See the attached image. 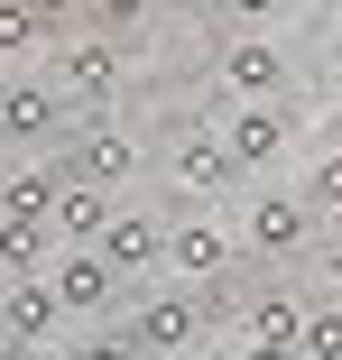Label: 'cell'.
<instances>
[{
  "label": "cell",
  "instance_id": "6da1fadb",
  "mask_svg": "<svg viewBox=\"0 0 342 360\" xmlns=\"http://www.w3.org/2000/svg\"><path fill=\"white\" fill-rule=\"evenodd\" d=\"M324 212L296 194V185H250V212H241V259H268V268H296V259H315V231Z\"/></svg>",
  "mask_w": 342,
  "mask_h": 360
},
{
  "label": "cell",
  "instance_id": "7a4b0ae2",
  "mask_svg": "<svg viewBox=\"0 0 342 360\" xmlns=\"http://www.w3.org/2000/svg\"><path fill=\"white\" fill-rule=\"evenodd\" d=\"M75 139V102L56 75H0V148H65Z\"/></svg>",
  "mask_w": 342,
  "mask_h": 360
},
{
  "label": "cell",
  "instance_id": "3957f363",
  "mask_svg": "<svg viewBox=\"0 0 342 360\" xmlns=\"http://www.w3.org/2000/svg\"><path fill=\"white\" fill-rule=\"evenodd\" d=\"M46 56H56V65H46V75H56V93L75 102V111H102V102H120V46H111L102 28H84V37H56Z\"/></svg>",
  "mask_w": 342,
  "mask_h": 360
},
{
  "label": "cell",
  "instance_id": "277c9868",
  "mask_svg": "<svg viewBox=\"0 0 342 360\" xmlns=\"http://www.w3.org/2000/svg\"><path fill=\"white\" fill-rule=\"evenodd\" d=\"M167 185H176L185 203H222V194H241L250 176H241V158L222 148V129H176V139H167Z\"/></svg>",
  "mask_w": 342,
  "mask_h": 360
},
{
  "label": "cell",
  "instance_id": "5b68a950",
  "mask_svg": "<svg viewBox=\"0 0 342 360\" xmlns=\"http://www.w3.org/2000/svg\"><path fill=\"white\" fill-rule=\"evenodd\" d=\"M287 84H296V65H287V46L268 28H241L222 46V93L232 102H287Z\"/></svg>",
  "mask_w": 342,
  "mask_h": 360
},
{
  "label": "cell",
  "instance_id": "8992f818",
  "mask_svg": "<svg viewBox=\"0 0 342 360\" xmlns=\"http://www.w3.org/2000/svg\"><path fill=\"white\" fill-rule=\"evenodd\" d=\"M129 333H139L148 360H176V351L203 342V296H194V286H158V296L129 305Z\"/></svg>",
  "mask_w": 342,
  "mask_h": 360
},
{
  "label": "cell",
  "instance_id": "52a82bcc",
  "mask_svg": "<svg viewBox=\"0 0 342 360\" xmlns=\"http://www.w3.org/2000/svg\"><path fill=\"white\" fill-rule=\"evenodd\" d=\"M167 268H176L185 286H222V277L241 268V231L203 222V212H176V231H167Z\"/></svg>",
  "mask_w": 342,
  "mask_h": 360
},
{
  "label": "cell",
  "instance_id": "ba28073f",
  "mask_svg": "<svg viewBox=\"0 0 342 360\" xmlns=\"http://www.w3.org/2000/svg\"><path fill=\"white\" fill-rule=\"evenodd\" d=\"M167 212H148V203H111V222H102V259L120 268V277H148V268H167Z\"/></svg>",
  "mask_w": 342,
  "mask_h": 360
},
{
  "label": "cell",
  "instance_id": "9c48e42d",
  "mask_svg": "<svg viewBox=\"0 0 342 360\" xmlns=\"http://www.w3.org/2000/svg\"><path fill=\"white\" fill-rule=\"evenodd\" d=\"M139 139H129V129H75V139H65V176H84V185H102V194H120V185H139Z\"/></svg>",
  "mask_w": 342,
  "mask_h": 360
},
{
  "label": "cell",
  "instance_id": "30bf717a",
  "mask_svg": "<svg viewBox=\"0 0 342 360\" xmlns=\"http://www.w3.org/2000/svg\"><path fill=\"white\" fill-rule=\"evenodd\" d=\"M222 148H232V158H241V176L259 185L268 167L287 158V111H278V102H232V120H222Z\"/></svg>",
  "mask_w": 342,
  "mask_h": 360
},
{
  "label": "cell",
  "instance_id": "8fae6325",
  "mask_svg": "<svg viewBox=\"0 0 342 360\" xmlns=\"http://www.w3.org/2000/svg\"><path fill=\"white\" fill-rule=\"evenodd\" d=\"M46 286L65 296V314H93V323H102V314L120 305V286H129V277H120L102 250H65V259L46 268Z\"/></svg>",
  "mask_w": 342,
  "mask_h": 360
},
{
  "label": "cell",
  "instance_id": "7c38bea8",
  "mask_svg": "<svg viewBox=\"0 0 342 360\" xmlns=\"http://www.w3.org/2000/svg\"><path fill=\"white\" fill-rule=\"evenodd\" d=\"M65 323V296L46 277H10V296H0V351H37L46 333Z\"/></svg>",
  "mask_w": 342,
  "mask_h": 360
},
{
  "label": "cell",
  "instance_id": "4fadbf2b",
  "mask_svg": "<svg viewBox=\"0 0 342 360\" xmlns=\"http://www.w3.org/2000/svg\"><path fill=\"white\" fill-rule=\"evenodd\" d=\"M296 333H305V296L287 277H268V286L241 296V342H296Z\"/></svg>",
  "mask_w": 342,
  "mask_h": 360
},
{
  "label": "cell",
  "instance_id": "5bb4252c",
  "mask_svg": "<svg viewBox=\"0 0 342 360\" xmlns=\"http://www.w3.org/2000/svg\"><path fill=\"white\" fill-rule=\"evenodd\" d=\"M56 259H65L56 222H28V212H0V268H10V277H46Z\"/></svg>",
  "mask_w": 342,
  "mask_h": 360
},
{
  "label": "cell",
  "instance_id": "9a60e30c",
  "mask_svg": "<svg viewBox=\"0 0 342 360\" xmlns=\"http://www.w3.org/2000/svg\"><path fill=\"white\" fill-rule=\"evenodd\" d=\"M102 222H111V194L84 185V176H65V194H56V240H65V250H93Z\"/></svg>",
  "mask_w": 342,
  "mask_h": 360
},
{
  "label": "cell",
  "instance_id": "2e32d148",
  "mask_svg": "<svg viewBox=\"0 0 342 360\" xmlns=\"http://www.w3.org/2000/svg\"><path fill=\"white\" fill-rule=\"evenodd\" d=\"M56 194H65V158H56V167H0V212L56 222Z\"/></svg>",
  "mask_w": 342,
  "mask_h": 360
},
{
  "label": "cell",
  "instance_id": "e0dca14e",
  "mask_svg": "<svg viewBox=\"0 0 342 360\" xmlns=\"http://www.w3.org/2000/svg\"><path fill=\"white\" fill-rule=\"evenodd\" d=\"M37 46H56V28L28 10V0H0V65H28Z\"/></svg>",
  "mask_w": 342,
  "mask_h": 360
},
{
  "label": "cell",
  "instance_id": "ac0fdd59",
  "mask_svg": "<svg viewBox=\"0 0 342 360\" xmlns=\"http://www.w3.org/2000/svg\"><path fill=\"white\" fill-rule=\"evenodd\" d=\"M296 351H305V360H342V296L305 305V333H296Z\"/></svg>",
  "mask_w": 342,
  "mask_h": 360
},
{
  "label": "cell",
  "instance_id": "d6986e66",
  "mask_svg": "<svg viewBox=\"0 0 342 360\" xmlns=\"http://www.w3.org/2000/svg\"><path fill=\"white\" fill-rule=\"evenodd\" d=\"M65 360H148V351H139V333H129V323H93V333H75V351H65Z\"/></svg>",
  "mask_w": 342,
  "mask_h": 360
},
{
  "label": "cell",
  "instance_id": "ffe728a7",
  "mask_svg": "<svg viewBox=\"0 0 342 360\" xmlns=\"http://www.w3.org/2000/svg\"><path fill=\"white\" fill-rule=\"evenodd\" d=\"M296 194H305L315 212H342V148H324V158L305 167V185H296Z\"/></svg>",
  "mask_w": 342,
  "mask_h": 360
},
{
  "label": "cell",
  "instance_id": "44dd1931",
  "mask_svg": "<svg viewBox=\"0 0 342 360\" xmlns=\"http://www.w3.org/2000/svg\"><path fill=\"white\" fill-rule=\"evenodd\" d=\"M148 10H158V0H93L84 19H93L102 37H129V28H148Z\"/></svg>",
  "mask_w": 342,
  "mask_h": 360
},
{
  "label": "cell",
  "instance_id": "7402d4cb",
  "mask_svg": "<svg viewBox=\"0 0 342 360\" xmlns=\"http://www.w3.org/2000/svg\"><path fill=\"white\" fill-rule=\"evenodd\" d=\"M315 268H324V296H342V231L315 240Z\"/></svg>",
  "mask_w": 342,
  "mask_h": 360
},
{
  "label": "cell",
  "instance_id": "603a6c76",
  "mask_svg": "<svg viewBox=\"0 0 342 360\" xmlns=\"http://www.w3.org/2000/svg\"><path fill=\"white\" fill-rule=\"evenodd\" d=\"M222 10H232L241 28H268V19H278V10H287V0H222Z\"/></svg>",
  "mask_w": 342,
  "mask_h": 360
},
{
  "label": "cell",
  "instance_id": "cb8c5ba5",
  "mask_svg": "<svg viewBox=\"0 0 342 360\" xmlns=\"http://www.w3.org/2000/svg\"><path fill=\"white\" fill-rule=\"evenodd\" d=\"M28 10H37L46 28H65V19H84V10H93V0H28Z\"/></svg>",
  "mask_w": 342,
  "mask_h": 360
},
{
  "label": "cell",
  "instance_id": "d4e9b609",
  "mask_svg": "<svg viewBox=\"0 0 342 360\" xmlns=\"http://www.w3.org/2000/svg\"><path fill=\"white\" fill-rule=\"evenodd\" d=\"M232 360H305V351H296V342H241Z\"/></svg>",
  "mask_w": 342,
  "mask_h": 360
},
{
  "label": "cell",
  "instance_id": "484cf974",
  "mask_svg": "<svg viewBox=\"0 0 342 360\" xmlns=\"http://www.w3.org/2000/svg\"><path fill=\"white\" fill-rule=\"evenodd\" d=\"M0 360H37V351H0Z\"/></svg>",
  "mask_w": 342,
  "mask_h": 360
},
{
  "label": "cell",
  "instance_id": "4316f807",
  "mask_svg": "<svg viewBox=\"0 0 342 360\" xmlns=\"http://www.w3.org/2000/svg\"><path fill=\"white\" fill-rule=\"evenodd\" d=\"M333 120H342V84H333Z\"/></svg>",
  "mask_w": 342,
  "mask_h": 360
},
{
  "label": "cell",
  "instance_id": "83f0119b",
  "mask_svg": "<svg viewBox=\"0 0 342 360\" xmlns=\"http://www.w3.org/2000/svg\"><path fill=\"white\" fill-rule=\"evenodd\" d=\"M324 10H333V19H342V0H324Z\"/></svg>",
  "mask_w": 342,
  "mask_h": 360
}]
</instances>
